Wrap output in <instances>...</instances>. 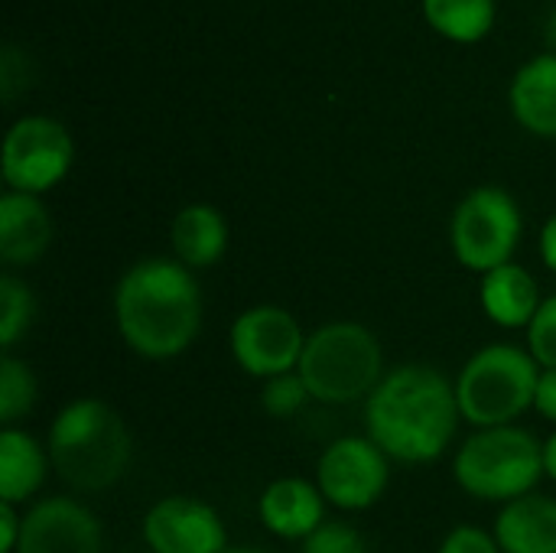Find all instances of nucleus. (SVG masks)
Wrapping results in <instances>:
<instances>
[{
	"label": "nucleus",
	"mask_w": 556,
	"mask_h": 553,
	"mask_svg": "<svg viewBox=\"0 0 556 553\" xmlns=\"http://www.w3.org/2000/svg\"><path fill=\"white\" fill-rule=\"evenodd\" d=\"M424 16L453 42H479L495 26V0H424Z\"/></svg>",
	"instance_id": "20"
},
{
	"label": "nucleus",
	"mask_w": 556,
	"mask_h": 553,
	"mask_svg": "<svg viewBox=\"0 0 556 553\" xmlns=\"http://www.w3.org/2000/svg\"><path fill=\"white\" fill-rule=\"evenodd\" d=\"M479 303H482V313L495 326H502V329H528L531 319L538 316L544 297H541V287H538L534 274L528 267H521L518 261H511V264H502V267L482 274Z\"/></svg>",
	"instance_id": "15"
},
{
	"label": "nucleus",
	"mask_w": 556,
	"mask_h": 553,
	"mask_svg": "<svg viewBox=\"0 0 556 553\" xmlns=\"http://www.w3.org/2000/svg\"><path fill=\"white\" fill-rule=\"evenodd\" d=\"M205 300L195 271L176 257H143L114 287V323L130 352L150 362L182 355L202 332Z\"/></svg>",
	"instance_id": "2"
},
{
	"label": "nucleus",
	"mask_w": 556,
	"mask_h": 553,
	"mask_svg": "<svg viewBox=\"0 0 556 553\" xmlns=\"http://www.w3.org/2000/svg\"><path fill=\"white\" fill-rule=\"evenodd\" d=\"M521 235H525L521 205L502 186H479L466 192L450 222V241L456 261L479 277L502 264H511Z\"/></svg>",
	"instance_id": "7"
},
{
	"label": "nucleus",
	"mask_w": 556,
	"mask_h": 553,
	"mask_svg": "<svg viewBox=\"0 0 556 553\" xmlns=\"http://www.w3.org/2000/svg\"><path fill=\"white\" fill-rule=\"evenodd\" d=\"M225 553H267V551H261V548H228Z\"/></svg>",
	"instance_id": "32"
},
{
	"label": "nucleus",
	"mask_w": 556,
	"mask_h": 553,
	"mask_svg": "<svg viewBox=\"0 0 556 553\" xmlns=\"http://www.w3.org/2000/svg\"><path fill=\"white\" fill-rule=\"evenodd\" d=\"M326 499L316 482L300 479V476H283L274 479L261 499H257V515L261 525L280 538V541H306L326 525Z\"/></svg>",
	"instance_id": "13"
},
{
	"label": "nucleus",
	"mask_w": 556,
	"mask_h": 553,
	"mask_svg": "<svg viewBox=\"0 0 556 553\" xmlns=\"http://www.w3.org/2000/svg\"><path fill=\"white\" fill-rule=\"evenodd\" d=\"M55 238V222L39 196L7 189L0 196V261L7 267L36 264Z\"/></svg>",
	"instance_id": "14"
},
{
	"label": "nucleus",
	"mask_w": 556,
	"mask_h": 553,
	"mask_svg": "<svg viewBox=\"0 0 556 553\" xmlns=\"http://www.w3.org/2000/svg\"><path fill=\"white\" fill-rule=\"evenodd\" d=\"M544 473L551 482H556V430L544 440Z\"/></svg>",
	"instance_id": "30"
},
{
	"label": "nucleus",
	"mask_w": 556,
	"mask_h": 553,
	"mask_svg": "<svg viewBox=\"0 0 556 553\" xmlns=\"http://www.w3.org/2000/svg\"><path fill=\"white\" fill-rule=\"evenodd\" d=\"M547 39H551V46H554L556 52V10L551 13V20H547Z\"/></svg>",
	"instance_id": "31"
},
{
	"label": "nucleus",
	"mask_w": 556,
	"mask_h": 553,
	"mask_svg": "<svg viewBox=\"0 0 556 553\" xmlns=\"http://www.w3.org/2000/svg\"><path fill=\"white\" fill-rule=\"evenodd\" d=\"M16 553H104V528L78 499L49 495L23 512Z\"/></svg>",
	"instance_id": "12"
},
{
	"label": "nucleus",
	"mask_w": 556,
	"mask_h": 553,
	"mask_svg": "<svg viewBox=\"0 0 556 553\" xmlns=\"http://www.w3.org/2000/svg\"><path fill=\"white\" fill-rule=\"evenodd\" d=\"M316 486L339 512L375 508L391 486V456L368 437H339L316 463Z\"/></svg>",
	"instance_id": "9"
},
{
	"label": "nucleus",
	"mask_w": 556,
	"mask_h": 553,
	"mask_svg": "<svg viewBox=\"0 0 556 553\" xmlns=\"http://www.w3.org/2000/svg\"><path fill=\"white\" fill-rule=\"evenodd\" d=\"M541 257L556 274V215H551L547 225L541 228Z\"/></svg>",
	"instance_id": "29"
},
{
	"label": "nucleus",
	"mask_w": 556,
	"mask_h": 553,
	"mask_svg": "<svg viewBox=\"0 0 556 553\" xmlns=\"http://www.w3.org/2000/svg\"><path fill=\"white\" fill-rule=\"evenodd\" d=\"M437 553H502V548L492 531H485L479 525H456L440 541Z\"/></svg>",
	"instance_id": "26"
},
{
	"label": "nucleus",
	"mask_w": 556,
	"mask_h": 553,
	"mask_svg": "<svg viewBox=\"0 0 556 553\" xmlns=\"http://www.w3.org/2000/svg\"><path fill=\"white\" fill-rule=\"evenodd\" d=\"M492 535L502 553H556V499L531 492L502 505Z\"/></svg>",
	"instance_id": "18"
},
{
	"label": "nucleus",
	"mask_w": 556,
	"mask_h": 553,
	"mask_svg": "<svg viewBox=\"0 0 556 553\" xmlns=\"http://www.w3.org/2000/svg\"><path fill=\"white\" fill-rule=\"evenodd\" d=\"M300 553H371L368 541L362 538L358 528L345 525V521H326L316 535H309Z\"/></svg>",
	"instance_id": "24"
},
{
	"label": "nucleus",
	"mask_w": 556,
	"mask_h": 553,
	"mask_svg": "<svg viewBox=\"0 0 556 553\" xmlns=\"http://www.w3.org/2000/svg\"><path fill=\"white\" fill-rule=\"evenodd\" d=\"M228 345L244 375L257 381H270L277 375H290L300 368L306 332L290 310L261 303V306L244 310L231 323Z\"/></svg>",
	"instance_id": "10"
},
{
	"label": "nucleus",
	"mask_w": 556,
	"mask_h": 553,
	"mask_svg": "<svg viewBox=\"0 0 556 553\" xmlns=\"http://www.w3.org/2000/svg\"><path fill=\"white\" fill-rule=\"evenodd\" d=\"M456 385L433 365H397L365 401V433L391 463H437L459 430Z\"/></svg>",
	"instance_id": "1"
},
{
	"label": "nucleus",
	"mask_w": 556,
	"mask_h": 553,
	"mask_svg": "<svg viewBox=\"0 0 556 553\" xmlns=\"http://www.w3.org/2000/svg\"><path fill=\"white\" fill-rule=\"evenodd\" d=\"M296 372L309 388L313 401L332 407L368 401L388 375L378 336L352 319L326 323L309 332Z\"/></svg>",
	"instance_id": "4"
},
{
	"label": "nucleus",
	"mask_w": 556,
	"mask_h": 553,
	"mask_svg": "<svg viewBox=\"0 0 556 553\" xmlns=\"http://www.w3.org/2000/svg\"><path fill=\"white\" fill-rule=\"evenodd\" d=\"M52 469L78 492L117 486L134 460V437L124 417L101 398L68 401L46 433Z\"/></svg>",
	"instance_id": "3"
},
{
	"label": "nucleus",
	"mask_w": 556,
	"mask_h": 553,
	"mask_svg": "<svg viewBox=\"0 0 556 553\" xmlns=\"http://www.w3.org/2000/svg\"><path fill=\"white\" fill-rule=\"evenodd\" d=\"M534 411L556 427V368H541V381H538V394H534Z\"/></svg>",
	"instance_id": "28"
},
{
	"label": "nucleus",
	"mask_w": 556,
	"mask_h": 553,
	"mask_svg": "<svg viewBox=\"0 0 556 553\" xmlns=\"http://www.w3.org/2000/svg\"><path fill=\"white\" fill-rule=\"evenodd\" d=\"M39 385L33 368L16 359L13 352H3L0 359V424L16 427L20 417H26L36 404Z\"/></svg>",
	"instance_id": "21"
},
{
	"label": "nucleus",
	"mask_w": 556,
	"mask_h": 553,
	"mask_svg": "<svg viewBox=\"0 0 556 553\" xmlns=\"http://www.w3.org/2000/svg\"><path fill=\"white\" fill-rule=\"evenodd\" d=\"M541 365L521 345L495 342L479 349L456 375L459 414L469 427H511L521 414L534 411Z\"/></svg>",
	"instance_id": "6"
},
{
	"label": "nucleus",
	"mask_w": 556,
	"mask_h": 553,
	"mask_svg": "<svg viewBox=\"0 0 556 553\" xmlns=\"http://www.w3.org/2000/svg\"><path fill=\"white\" fill-rule=\"evenodd\" d=\"M52 469L46 443L20 427L0 430V502L26 505L42 486Z\"/></svg>",
	"instance_id": "19"
},
{
	"label": "nucleus",
	"mask_w": 556,
	"mask_h": 553,
	"mask_svg": "<svg viewBox=\"0 0 556 553\" xmlns=\"http://www.w3.org/2000/svg\"><path fill=\"white\" fill-rule=\"evenodd\" d=\"M143 544L153 553H225L222 515L192 495H166L143 515Z\"/></svg>",
	"instance_id": "11"
},
{
	"label": "nucleus",
	"mask_w": 556,
	"mask_h": 553,
	"mask_svg": "<svg viewBox=\"0 0 556 553\" xmlns=\"http://www.w3.org/2000/svg\"><path fill=\"white\" fill-rule=\"evenodd\" d=\"M313 401L309 388L303 385L300 372H290V375H277L270 381H264V391H261V404L270 417H293L303 411V404Z\"/></svg>",
	"instance_id": "23"
},
{
	"label": "nucleus",
	"mask_w": 556,
	"mask_h": 553,
	"mask_svg": "<svg viewBox=\"0 0 556 553\" xmlns=\"http://www.w3.org/2000/svg\"><path fill=\"white\" fill-rule=\"evenodd\" d=\"M508 104L515 121L538 134L556 140V52H541L525 62L508 88Z\"/></svg>",
	"instance_id": "16"
},
{
	"label": "nucleus",
	"mask_w": 556,
	"mask_h": 553,
	"mask_svg": "<svg viewBox=\"0 0 556 553\" xmlns=\"http://www.w3.org/2000/svg\"><path fill=\"white\" fill-rule=\"evenodd\" d=\"M528 352L541 368H556V293L541 303L528 326Z\"/></svg>",
	"instance_id": "25"
},
{
	"label": "nucleus",
	"mask_w": 556,
	"mask_h": 553,
	"mask_svg": "<svg viewBox=\"0 0 556 553\" xmlns=\"http://www.w3.org/2000/svg\"><path fill=\"white\" fill-rule=\"evenodd\" d=\"M544 476V443L518 424L476 430L453 456L456 486L479 502L508 505L531 495Z\"/></svg>",
	"instance_id": "5"
},
{
	"label": "nucleus",
	"mask_w": 556,
	"mask_h": 553,
	"mask_svg": "<svg viewBox=\"0 0 556 553\" xmlns=\"http://www.w3.org/2000/svg\"><path fill=\"white\" fill-rule=\"evenodd\" d=\"M75 163V140L68 127L49 114H26L10 124L0 153L7 189L42 196L59 186Z\"/></svg>",
	"instance_id": "8"
},
{
	"label": "nucleus",
	"mask_w": 556,
	"mask_h": 553,
	"mask_svg": "<svg viewBox=\"0 0 556 553\" xmlns=\"http://www.w3.org/2000/svg\"><path fill=\"white\" fill-rule=\"evenodd\" d=\"M169 244L173 257L189 271L215 267L228 251V222L208 202L182 205L169 225Z\"/></svg>",
	"instance_id": "17"
},
{
	"label": "nucleus",
	"mask_w": 556,
	"mask_h": 553,
	"mask_svg": "<svg viewBox=\"0 0 556 553\" xmlns=\"http://www.w3.org/2000/svg\"><path fill=\"white\" fill-rule=\"evenodd\" d=\"M33 319H36L33 290L20 277L3 274L0 277V349L10 352L29 332Z\"/></svg>",
	"instance_id": "22"
},
{
	"label": "nucleus",
	"mask_w": 556,
	"mask_h": 553,
	"mask_svg": "<svg viewBox=\"0 0 556 553\" xmlns=\"http://www.w3.org/2000/svg\"><path fill=\"white\" fill-rule=\"evenodd\" d=\"M23 535V512L20 505L0 502V553H16Z\"/></svg>",
	"instance_id": "27"
}]
</instances>
